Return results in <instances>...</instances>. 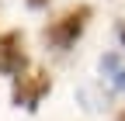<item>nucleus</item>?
<instances>
[{
    "label": "nucleus",
    "instance_id": "5",
    "mask_svg": "<svg viewBox=\"0 0 125 121\" xmlns=\"http://www.w3.org/2000/svg\"><path fill=\"white\" fill-rule=\"evenodd\" d=\"M76 100H80V104H83V107H87L90 114H97V111H104V107H108V97L101 94L97 86H90V83L76 90Z\"/></svg>",
    "mask_w": 125,
    "mask_h": 121
},
{
    "label": "nucleus",
    "instance_id": "6",
    "mask_svg": "<svg viewBox=\"0 0 125 121\" xmlns=\"http://www.w3.org/2000/svg\"><path fill=\"white\" fill-rule=\"evenodd\" d=\"M115 31H118V38H122V45H125V21H118V28H115Z\"/></svg>",
    "mask_w": 125,
    "mask_h": 121
},
{
    "label": "nucleus",
    "instance_id": "7",
    "mask_svg": "<svg viewBox=\"0 0 125 121\" xmlns=\"http://www.w3.org/2000/svg\"><path fill=\"white\" fill-rule=\"evenodd\" d=\"M45 4H49V0H28V7H35V10H38V7H45Z\"/></svg>",
    "mask_w": 125,
    "mask_h": 121
},
{
    "label": "nucleus",
    "instance_id": "2",
    "mask_svg": "<svg viewBox=\"0 0 125 121\" xmlns=\"http://www.w3.org/2000/svg\"><path fill=\"white\" fill-rule=\"evenodd\" d=\"M52 90V80H49V73H18L14 76V90H10V100L18 104V107H24V111H35L38 104H42V97Z\"/></svg>",
    "mask_w": 125,
    "mask_h": 121
},
{
    "label": "nucleus",
    "instance_id": "3",
    "mask_svg": "<svg viewBox=\"0 0 125 121\" xmlns=\"http://www.w3.org/2000/svg\"><path fill=\"white\" fill-rule=\"evenodd\" d=\"M28 59H24V42H21V31H10L0 38V73L4 76H18L24 73Z\"/></svg>",
    "mask_w": 125,
    "mask_h": 121
},
{
    "label": "nucleus",
    "instance_id": "1",
    "mask_svg": "<svg viewBox=\"0 0 125 121\" xmlns=\"http://www.w3.org/2000/svg\"><path fill=\"white\" fill-rule=\"evenodd\" d=\"M87 21H90V7H73V10H66V14H62L59 21H52L49 28H45V42H49V45H56L59 52H66L70 45L83 35Z\"/></svg>",
    "mask_w": 125,
    "mask_h": 121
},
{
    "label": "nucleus",
    "instance_id": "4",
    "mask_svg": "<svg viewBox=\"0 0 125 121\" xmlns=\"http://www.w3.org/2000/svg\"><path fill=\"white\" fill-rule=\"evenodd\" d=\"M97 69L104 73L108 80H111V86L125 90V59H122L118 52H108V55H101V62H97Z\"/></svg>",
    "mask_w": 125,
    "mask_h": 121
}]
</instances>
